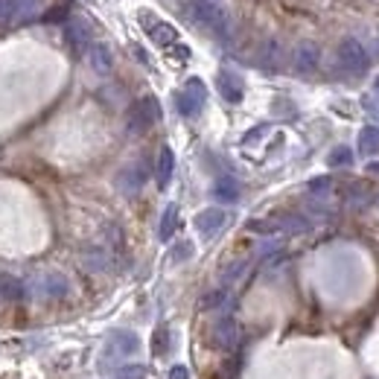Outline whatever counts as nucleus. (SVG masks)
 <instances>
[{"label":"nucleus","mask_w":379,"mask_h":379,"mask_svg":"<svg viewBox=\"0 0 379 379\" xmlns=\"http://www.w3.org/2000/svg\"><path fill=\"white\" fill-rule=\"evenodd\" d=\"M190 9H193V21L198 27H205L216 35L231 32V15H228V6L222 0H193Z\"/></svg>","instance_id":"1"},{"label":"nucleus","mask_w":379,"mask_h":379,"mask_svg":"<svg viewBox=\"0 0 379 379\" xmlns=\"http://www.w3.org/2000/svg\"><path fill=\"white\" fill-rule=\"evenodd\" d=\"M342 65L353 73L365 68V50L359 47V41H353V38H345V44H342Z\"/></svg>","instance_id":"2"},{"label":"nucleus","mask_w":379,"mask_h":379,"mask_svg":"<svg viewBox=\"0 0 379 379\" xmlns=\"http://www.w3.org/2000/svg\"><path fill=\"white\" fill-rule=\"evenodd\" d=\"M315 58H318V47L309 44V41H304L301 47H297V53H295V65H297V70H312L315 68Z\"/></svg>","instance_id":"3"},{"label":"nucleus","mask_w":379,"mask_h":379,"mask_svg":"<svg viewBox=\"0 0 379 379\" xmlns=\"http://www.w3.org/2000/svg\"><path fill=\"white\" fill-rule=\"evenodd\" d=\"M41 9V0H15V21H30Z\"/></svg>","instance_id":"4"},{"label":"nucleus","mask_w":379,"mask_h":379,"mask_svg":"<svg viewBox=\"0 0 379 379\" xmlns=\"http://www.w3.org/2000/svg\"><path fill=\"white\" fill-rule=\"evenodd\" d=\"M68 38H70V44H73L76 50H82L85 41H88V27H85L82 21H73V24L68 27Z\"/></svg>","instance_id":"5"},{"label":"nucleus","mask_w":379,"mask_h":379,"mask_svg":"<svg viewBox=\"0 0 379 379\" xmlns=\"http://www.w3.org/2000/svg\"><path fill=\"white\" fill-rule=\"evenodd\" d=\"M362 146H365V152H376L379 149V131L376 129H368L362 134Z\"/></svg>","instance_id":"6"},{"label":"nucleus","mask_w":379,"mask_h":379,"mask_svg":"<svg viewBox=\"0 0 379 379\" xmlns=\"http://www.w3.org/2000/svg\"><path fill=\"white\" fill-rule=\"evenodd\" d=\"M15 21V0H0V24Z\"/></svg>","instance_id":"7"},{"label":"nucleus","mask_w":379,"mask_h":379,"mask_svg":"<svg viewBox=\"0 0 379 379\" xmlns=\"http://www.w3.org/2000/svg\"><path fill=\"white\" fill-rule=\"evenodd\" d=\"M152 35H155V41H169V38H175V30L167 27V24H158Z\"/></svg>","instance_id":"8"},{"label":"nucleus","mask_w":379,"mask_h":379,"mask_svg":"<svg viewBox=\"0 0 379 379\" xmlns=\"http://www.w3.org/2000/svg\"><path fill=\"white\" fill-rule=\"evenodd\" d=\"M94 56H96V58H94V65H96L99 70H105V68H108V50H105V47H96Z\"/></svg>","instance_id":"9"},{"label":"nucleus","mask_w":379,"mask_h":379,"mask_svg":"<svg viewBox=\"0 0 379 379\" xmlns=\"http://www.w3.org/2000/svg\"><path fill=\"white\" fill-rule=\"evenodd\" d=\"M169 169H172V155L164 152L161 155V181H167V178H169Z\"/></svg>","instance_id":"10"},{"label":"nucleus","mask_w":379,"mask_h":379,"mask_svg":"<svg viewBox=\"0 0 379 379\" xmlns=\"http://www.w3.org/2000/svg\"><path fill=\"white\" fill-rule=\"evenodd\" d=\"M65 15H68L65 6H56V12H47V15H44V21H62Z\"/></svg>","instance_id":"11"},{"label":"nucleus","mask_w":379,"mask_h":379,"mask_svg":"<svg viewBox=\"0 0 379 379\" xmlns=\"http://www.w3.org/2000/svg\"><path fill=\"white\" fill-rule=\"evenodd\" d=\"M190 91H193V94H198V96H202V88H198V82H193V85H190ZM193 105H195L193 99H187V103H184V111L190 114V111H193Z\"/></svg>","instance_id":"12"}]
</instances>
